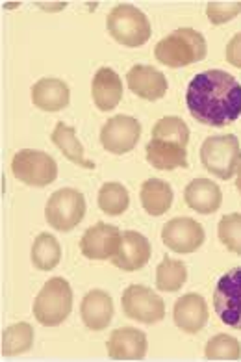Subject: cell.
I'll return each instance as SVG.
<instances>
[{
	"label": "cell",
	"mask_w": 241,
	"mask_h": 362,
	"mask_svg": "<svg viewBox=\"0 0 241 362\" xmlns=\"http://www.w3.org/2000/svg\"><path fill=\"white\" fill-rule=\"evenodd\" d=\"M186 105L197 123L225 127L241 115V84L227 71H204L187 86Z\"/></svg>",
	"instance_id": "6da1fadb"
},
{
	"label": "cell",
	"mask_w": 241,
	"mask_h": 362,
	"mask_svg": "<svg viewBox=\"0 0 241 362\" xmlns=\"http://www.w3.org/2000/svg\"><path fill=\"white\" fill-rule=\"evenodd\" d=\"M206 50V40L201 32L193 28H178L158 43L154 56L160 64L177 69L204 60Z\"/></svg>",
	"instance_id": "7a4b0ae2"
},
{
	"label": "cell",
	"mask_w": 241,
	"mask_h": 362,
	"mask_svg": "<svg viewBox=\"0 0 241 362\" xmlns=\"http://www.w3.org/2000/svg\"><path fill=\"white\" fill-rule=\"evenodd\" d=\"M73 310V290L64 277H52L45 283L34 301L35 320L45 327H56L69 317Z\"/></svg>",
	"instance_id": "3957f363"
},
{
	"label": "cell",
	"mask_w": 241,
	"mask_h": 362,
	"mask_svg": "<svg viewBox=\"0 0 241 362\" xmlns=\"http://www.w3.org/2000/svg\"><path fill=\"white\" fill-rule=\"evenodd\" d=\"M108 32L124 47H141L151 40V21L141 10L130 4H119L108 13Z\"/></svg>",
	"instance_id": "277c9868"
},
{
	"label": "cell",
	"mask_w": 241,
	"mask_h": 362,
	"mask_svg": "<svg viewBox=\"0 0 241 362\" xmlns=\"http://www.w3.org/2000/svg\"><path fill=\"white\" fill-rule=\"evenodd\" d=\"M201 162L206 171L219 179H232L241 164L240 139L234 134L210 136L201 147Z\"/></svg>",
	"instance_id": "5b68a950"
},
{
	"label": "cell",
	"mask_w": 241,
	"mask_h": 362,
	"mask_svg": "<svg viewBox=\"0 0 241 362\" xmlns=\"http://www.w3.org/2000/svg\"><path fill=\"white\" fill-rule=\"evenodd\" d=\"M11 173L19 182L26 186L43 188L49 186L58 177V164L50 154L43 151L23 149L11 160Z\"/></svg>",
	"instance_id": "8992f818"
},
{
	"label": "cell",
	"mask_w": 241,
	"mask_h": 362,
	"mask_svg": "<svg viewBox=\"0 0 241 362\" xmlns=\"http://www.w3.org/2000/svg\"><path fill=\"white\" fill-rule=\"evenodd\" d=\"M86 216V199L74 188H61L50 195L45 206L47 223L59 233H69Z\"/></svg>",
	"instance_id": "52a82bcc"
},
{
	"label": "cell",
	"mask_w": 241,
	"mask_h": 362,
	"mask_svg": "<svg viewBox=\"0 0 241 362\" xmlns=\"http://www.w3.org/2000/svg\"><path fill=\"white\" fill-rule=\"evenodd\" d=\"M213 308L225 325L241 331V268H234L219 279L213 292Z\"/></svg>",
	"instance_id": "ba28073f"
},
{
	"label": "cell",
	"mask_w": 241,
	"mask_h": 362,
	"mask_svg": "<svg viewBox=\"0 0 241 362\" xmlns=\"http://www.w3.org/2000/svg\"><path fill=\"white\" fill-rule=\"evenodd\" d=\"M123 313L141 323H158L165 317V303L151 288L132 284L123 292Z\"/></svg>",
	"instance_id": "9c48e42d"
},
{
	"label": "cell",
	"mask_w": 241,
	"mask_h": 362,
	"mask_svg": "<svg viewBox=\"0 0 241 362\" xmlns=\"http://www.w3.org/2000/svg\"><path fill=\"white\" fill-rule=\"evenodd\" d=\"M141 124L130 115H115L100 130V144L108 153L127 154L138 145Z\"/></svg>",
	"instance_id": "30bf717a"
},
{
	"label": "cell",
	"mask_w": 241,
	"mask_h": 362,
	"mask_svg": "<svg viewBox=\"0 0 241 362\" xmlns=\"http://www.w3.org/2000/svg\"><path fill=\"white\" fill-rule=\"evenodd\" d=\"M162 240L175 253H195L204 243V228L192 218H172L163 225Z\"/></svg>",
	"instance_id": "8fae6325"
},
{
	"label": "cell",
	"mask_w": 241,
	"mask_h": 362,
	"mask_svg": "<svg viewBox=\"0 0 241 362\" xmlns=\"http://www.w3.org/2000/svg\"><path fill=\"white\" fill-rule=\"evenodd\" d=\"M121 236L123 234L117 227L99 221L84 233L80 240V251L89 260H108L117 255Z\"/></svg>",
	"instance_id": "7c38bea8"
},
{
	"label": "cell",
	"mask_w": 241,
	"mask_h": 362,
	"mask_svg": "<svg viewBox=\"0 0 241 362\" xmlns=\"http://www.w3.org/2000/svg\"><path fill=\"white\" fill-rule=\"evenodd\" d=\"M151 255H153L151 242L143 234L136 233V230H124L121 236L119 251L112 258V262L115 268L123 269V272H138L151 260Z\"/></svg>",
	"instance_id": "4fadbf2b"
},
{
	"label": "cell",
	"mask_w": 241,
	"mask_h": 362,
	"mask_svg": "<svg viewBox=\"0 0 241 362\" xmlns=\"http://www.w3.org/2000/svg\"><path fill=\"white\" fill-rule=\"evenodd\" d=\"M108 355L117 361H139L147 355V337L134 327H119L108 338Z\"/></svg>",
	"instance_id": "5bb4252c"
},
{
	"label": "cell",
	"mask_w": 241,
	"mask_h": 362,
	"mask_svg": "<svg viewBox=\"0 0 241 362\" xmlns=\"http://www.w3.org/2000/svg\"><path fill=\"white\" fill-rule=\"evenodd\" d=\"M127 82L130 91L145 100H160L167 93V78L151 65H134L128 71Z\"/></svg>",
	"instance_id": "9a60e30c"
},
{
	"label": "cell",
	"mask_w": 241,
	"mask_h": 362,
	"mask_svg": "<svg viewBox=\"0 0 241 362\" xmlns=\"http://www.w3.org/2000/svg\"><path fill=\"white\" fill-rule=\"evenodd\" d=\"M172 317H175L178 329H182L184 332H189V334H195V332L202 331L208 322L206 301L199 293H186L175 303Z\"/></svg>",
	"instance_id": "2e32d148"
},
{
	"label": "cell",
	"mask_w": 241,
	"mask_h": 362,
	"mask_svg": "<svg viewBox=\"0 0 241 362\" xmlns=\"http://www.w3.org/2000/svg\"><path fill=\"white\" fill-rule=\"evenodd\" d=\"M80 314L86 327L91 331H104L114 317V301L104 290H91L80 305Z\"/></svg>",
	"instance_id": "e0dca14e"
},
{
	"label": "cell",
	"mask_w": 241,
	"mask_h": 362,
	"mask_svg": "<svg viewBox=\"0 0 241 362\" xmlns=\"http://www.w3.org/2000/svg\"><path fill=\"white\" fill-rule=\"evenodd\" d=\"M93 103L100 112H110L117 108L123 99V80L110 67H100L91 84Z\"/></svg>",
	"instance_id": "ac0fdd59"
},
{
	"label": "cell",
	"mask_w": 241,
	"mask_h": 362,
	"mask_svg": "<svg viewBox=\"0 0 241 362\" xmlns=\"http://www.w3.org/2000/svg\"><path fill=\"white\" fill-rule=\"evenodd\" d=\"M184 201L195 212L213 214L223 203L221 188L210 179H195L184 189Z\"/></svg>",
	"instance_id": "d6986e66"
},
{
	"label": "cell",
	"mask_w": 241,
	"mask_h": 362,
	"mask_svg": "<svg viewBox=\"0 0 241 362\" xmlns=\"http://www.w3.org/2000/svg\"><path fill=\"white\" fill-rule=\"evenodd\" d=\"M71 91L64 80L41 78L32 86V103L43 112H59L69 105Z\"/></svg>",
	"instance_id": "ffe728a7"
},
{
	"label": "cell",
	"mask_w": 241,
	"mask_h": 362,
	"mask_svg": "<svg viewBox=\"0 0 241 362\" xmlns=\"http://www.w3.org/2000/svg\"><path fill=\"white\" fill-rule=\"evenodd\" d=\"M147 162L153 168L162 171H172L178 168H187V153L186 147L167 141V139L153 138L147 144Z\"/></svg>",
	"instance_id": "44dd1931"
},
{
	"label": "cell",
	"mask_w": 241,
	"mask_h": 362,
	"mask_svg": "<svg viewBox=\"0 0 241 362\" xmlns=\"http://www.w3.org/2000/svg\"><path fill=\"white\" fill-rule=\"evenodd\" d=\"M141 204L151 216H163L172 204V188L162 179H148L141 184Z\"/></svg>",
	"instance_id": "7402d4cb"
},
{
	"label": "cell",
	"mask_w": 241,
	"mask_h": 362,
	"mask_svg": "<svg viewBox=\"0 0 241 362\" xmlns=\"http://www.w3.org/2000/svg\"><path fill=\"white\" fill-rule=\"evenodd\" d=\"M50 139H52V144L64 153L65 158L71 160L73 164L86 169H95L93 162L86 158L84 147L80 145L78 138H76V129H74V127H69V124L65 123H58L56 124L54 132H52V136H50Z\"/></svg>",
	"instance_id": "603a6c76"
},
{
	"label": "cell",
	"mask_w": 241,
	"mask_h": 362,
	"mask_svg": "<svg viewBox=\"0 0 241 362\" xmlns=\"http://www.w3.org/2000/svg\"><path fill=\"white\" fill-rule=\"evenodd\" d=\"M61 260V247L59 242L49 233L40 234L32 245V262L41 272H50Z\"/></svg>",
	"instance_id": "cb8c5ba5"
},
{
	"label": "cell",
	"mask_w": 241,
	"mask_h": 362,
	"mask_svg": "<svg viewBox=\"0 0 241 362\" xmlns=\"http://www.w3.org/2000/svg\"><path fill=\"white\" fill-rule=\"evenodd\" d=\"M187 279V268L182 260L163 258L156 268V288L162 292H177Z\"/></svg>",
	"instance_id": "d4e9b609"
},
{
	"label": "cell",
	"mask_w": 241,
	"mask_h": 362,
	"mask_svg": "<svg viewBox=\"0 0 241 362\" xmlns=\"http://www.w3.org/2000/svg\"><path fill=\"white\" fill-rule=\"evenodd\" d=\"M34 344V329L26 322L15 323L6 329L2 334V355L13 357L26 353Z\"/></svg>",
	"instance_id": "484cf974"
},
{
	"label": "cell",
	"mask_w": 241,
	"mask_h": 362,
	"mask_svg": "<svg viewBox=\"0 0 241 362\" xmlns=\"http://www.w3.org/2000/svg\"><path fill=\"white\" fill-rule=\"evenodd\" d=\"M130 195L123 184L106 182L99 189V209L110 216H119L128 209Z\"/></svg>",
	"instance_id": "4316f807"
},
{
	"label": "cell",
	"mask_w": 241,
	"mask_h": 362,
	"mask_svg": "<svg viewBox=\"0 0 241 362\" xmlns=\"http://www.w3.org/2000/svg\"><path fill=\"white\" fill-rule=\"evenodd\" d=\"M153 138L167 139V141H175V144L186 147L189 141V129L184 119L177 115H167V117L156 121L153 129Z\"/></svg>",
	"instance_id": "83f0119b"
},
{
	"label": "cell",
	"mask_w": 241,
	"mask_h": 362,
	"mask_svg": "<svg viewBox=\"0 0 241 362\" xmlns=\"http://www.w3.org/2000/svg\"><path fill=\"white\" fill-rule=\"evenodd\" d=\"M204 353L212 361H237L241 358V344L230 334H217L208 340Z\"/></svg>",
	"instance_id": "f1b7e54d"
},
{
	"label": "cell",
	"mask_w": 241,
	"mask_h": 362,
	"mask_svg": "<svg viewBox=\"0 0 241 362\" xmlns=\"http://www.w3.org/2000/svg\"><path fill=\"white\" fill-rule=\"evenodd\" d=\"M217 234L230 253L241 255V214H228L221 218Z\"/></svg>",
	"instance_id": "f546056e"
},
{
	"label": "cell",
	"mask_w": 241,
	"mask_h": 362,
	"mask_svg": "<svg viewBox=\"0 0 241 362\" xmlns=\"http://www.w3.org/2000/svg\"><path fill=\"white\" fill-rule=\"evenodd\" d=\"M241 13V2H208L206 16L212 25H225Z\"/></svg>",
	"instance_id": "4dcf8cb0"
},
{
	"label": "cell",
	"mask_w": 241,
	"mask_h": 362,
	"mask_svg": "<svg viewBox=\"0 0 241 362\" xmlns=\"http://www.w3.org/2000/svg\"><path fill=\"white\" fill-rule=\"evenodd\" d=\"M227 62L237 69H241V32L232 37L227 43V50H225Z\"/></svg>",
	"instance_id": "1f68e13d"
},
{
	"label": "cell",
	"mask_w": 241,
	"mask_h": 362,
	"mask_svg": "<svg viewBox=\"0 0 241 362\" xmlns=\"http://www.w3.org/2000/svg\"><path fill=\"white\" fill-rule=\"evenodd\" d=\"M237 180H236V188H237V192H240L241 194V164H240V168H237Z\"/></svg>",
	"instance_id": "d6a6232c"
}]
</instances>
